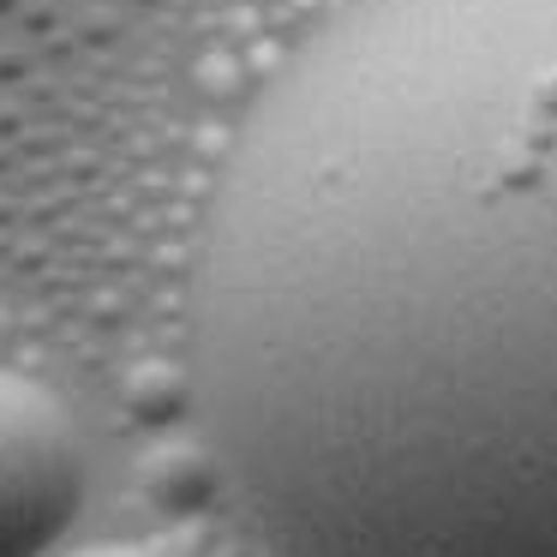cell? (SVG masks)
I'll list each match as a JSON object with an SVG mask.
<instances>
[{
    "mask_svg": "<svg viewBox=\"0 0 557 557\" xmlns=\"http://www.w3.org/2000/svg\"><path fill=\"white\" fill-rule=\"evenodd\" d=\"M210 461L276 557H557V0H348L193 270Z\"/></svg>",
    "mask_w": 557,
    "mask_h": 557,
    "instance_id": "cell-1",
    "label": "cell"
},
{
    "mask_svg": "<svg viewBox=\"0 0 557 557\" xmlns=\"http://www.w3.org/2000/svg\"><path fill=\"white\" fill-rule=\"evenodd\" d=\"M85 504V437L54 389L0 366V557H49Z\"/></svg>",
    "mask_w": 557,
    "mask_h": 557,
    "instance_id": "cell-2",
    "label": "cell"
},
{
    "mask_svg": "<svg viewBox=\"0 0 557 557\" xmlns=\"http://www.w3.org/2000/svg\"><path fill=\"white\" fill-rule=\"evenodd\" d=\"M66 557H169V552H150V545L114 540V545H85V552H66Z\"/></svg>",
    "mask_w": 557,
    "mask_h": 557,
    "instance_id": "cell-3",
    "label": "cell"
}]
</instances>
